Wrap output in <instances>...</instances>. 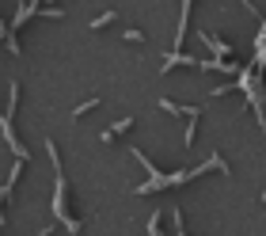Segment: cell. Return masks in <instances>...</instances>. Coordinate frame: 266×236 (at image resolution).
<instances>
[{
    "instance_id": "obj_1",
    "label": "cell",
    "mask_w": 266,
    "mask_h": 236,
    "mask_svg": "<svg viewBox=\"0 0 266 236\" xmlns=\"http://www.w3.org/2000/svg\"><path fill=\"white\" fill-rule=\"evenodd\" d=\"M111 19H114V12H103V16L95 19V23H92V27H95V31H99V27H107V23H111Z\"/></svg>"
}]
</instances>
